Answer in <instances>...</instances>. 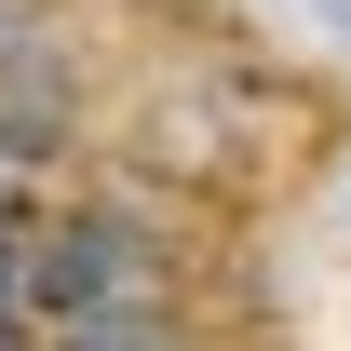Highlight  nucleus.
<instances>
[{
    "label": "nucleus",
    "instance_id": "1",
    "mask_svg": "<svg viewBox=\"0 0 351 351\" xmlns=\"http://www.w3.org/2000/svg\"><path fill=\"white\" fill-rule=\"evenodd\" d=\"M0 324H14V270H0Z\"/></svg>",
    "mask_w": 351,
    "mask_h": 351
}]
</instances>
